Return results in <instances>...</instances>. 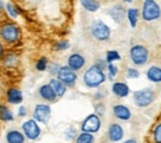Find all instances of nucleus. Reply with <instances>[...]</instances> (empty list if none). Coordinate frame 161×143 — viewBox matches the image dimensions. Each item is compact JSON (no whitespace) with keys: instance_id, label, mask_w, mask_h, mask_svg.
<instances>
[{"instance_id":"obj_1","label":"nucleus","mask_w":161,"mask_h":143,"mask_svg":"<svg viewBox=\"0 0 161 143\" xmlns=\"http://www.w3.org/2000/svg\"><path fill=\"white\" fill-rule=\"evenodd\" d=\"M105 79L107 77L104 70L99 68L97 64L91 65L83 74V84L91 89H98L105 82Z\"/></svg>"},{"instance_id":"obj_2","label":"nucleus","mask_w":161,"mask_h":143,"mask_svg":"<svg viewBox=\"0 0 161 143\" xmlns=\"http://www.w3.org/2000/svg\"><path fill=\"white\" fill-rule=\"evenodd\" d=\"M21 31L14 22H4L0 26V40L6 44H15L20 41Z\"/></svg>"},{"instance_id":"obj_3","label":"nucleus","mask_w":161,"mask_h":143,"mask_svg":"<svg viewBox=\"0 0 161 143\" xmlns=\"http://www.w3.org/2000/svg\"><path fill=\"white\" fill-rule=\"evenodd\" d=\"M161 16V8L155 0H144L141 9V18L145 21L158 20Z\"/></svg>"},{"instance_id":"obj_4","label":"nucleus","mask_w":161,"mask_h":143,"mask_svg":"<svg viewBox=\"0 0 161 143\" xmlns=\"http://www.w3.org/2000/svg\"><path fill=\"white\" fill-rule=\"evenodd\" d=\"M129 57L135 65H145L149 61V51L142 44H134L129 51Z\"/></svg>"},{"instance_id":"obj_5","label":"nucleus","mask_w":161,"mask_h":143,"mask_svg":"<svg viewBox=\"0 0 161 143\" xmlns=\"http://www.w3.org/2000/svg\"><path fill=\"white\" fill-rule=\"evenodd\" d=\"M133 99H134V102H135L136 106L146 107V106L153 104L154 99H155V93L150 88L140 89V90H136L133 94Z\"/></svg>"},{"instance_id":"obj_6","label":"nucleus","mask_w":161,"mask_h":143,"mask_svg":"<svg viewBox=\"0 0 161 143\" xmlns=\"http://www.w3.org/2000/svg\"><path fill=\"white\" fill-rule=\"evenodd\" d=\"M92 36L98 41H107L110 37V27L101 20L94 21L91 27Z\"/></svg>"},{"instance_id":"obj_7","label":"nucleus","mask_w":161,"mask_h":143,"mask_svg":"<svg viewBox=\"0 0 161 143\" xmlns=\"http://www.w3.org/2000/svg\"><path fill=\"white\" fill-rule=\"evenodd\" d=\"M102 127L101 117L97 114H91L88 115L80 123V130L82 132H87V133H97Z\"/></svg>"},{"instance_id":"obj_8","label":"nucleus","mask_w":161,"mask_h":143,"mask_svg":"<svg viewBox=\"0 0 161 143\" xmlns=\"http://www.w3.org/2000/svg\"><path fill=\"white\" fill-rule=\"evenodd\" d=\"M21 128H22V133L25 135V137L27 140H30V141H35L41 136L40 126H39L37 121L34 120V119L26 120L21 125Z\"/></svg>"},{"instance_id":"obj_9","label":"nucleus","mask_w":161,"mask_h":143,"mask_svg":"<svg viewBox=\"0 0 161 143\" xmlns=\"http://www.w3.org/2000/svg\"><path fill=\"white\" fill-rule=\"evenodd\" d=\"M51 114H52V110H51V106L47 105V104H37L35 107H34V120H36L37 122L40 123H47L50 117H51Z\"/></svg>"},{"instance_id":"obj_10","label":"nucleus","mask_w":161,"mask_h":143,"mask_svg":"<svg viewBox=\"0 0 161 143\" xmlns=\"http://www.w3.org/2000/svg\"><path fill=\"white\" fill-rule=\"evenodd\" d=\"M57 79L63 83L66 86H73L77 82V74L68 65H63L57 73Z\"/></svg>"},{"instance_id":"obj_11","label":"nucleus","mask_w":161,"mask_h":143,"mask_svg":"<svg viewBox=\"0 0 161 143\" xmlns=\"http://www.w3.org/2000/svg\"><path fill=\"white\" fill-rule=\"evenodd\" d=\"M67 65L72 70L78 72L86 65V58L80 53H72V54H69V57L67 59Z\"/></svg>"},{"instance_id":"obj_12","label":"nucleus","mask_w":161,"mask_h":143,"mask_svg":"<svg viewBox=\"0 0 161 143\" xmlns=\"http://www.w3.org/2000/svg\"><path fill=\"white\" fill-rule=\"evenodd\" d=\"M6 101L11 105H19L24 101V95H22V91L18 88H9L6 90Z\"/></svg>"},{"instance_id":"obj_13","label":"nucleus","mask_w":161,"mask_h":143,"mask_svg":"<svg viewBox=\"0 0 161 143\" xmlns=\"http://www.w3.org/2000/svg\"><path fill=\"white\" fill-rule=\"evenodd\" d=\"M113 114L118 120H121V121H128L131 119L130 109L123 104H117L113 106Z\"/></svg>"},{"instance_id":"obj_14","label":"nucleus","mask_w":161,"mask_h":143,"mask_svg":"<svg viewBox=\"0 0 161 143\" xmlns=\"http://www.w3.org/2000/svg\"><path fill=\"white\" fill-rule=\"evenodd\" d=\"M124 137V130L119 123H112L108 128V138L112 142H119Z\"/></svg>"},{"instance_id":"obj_15","label":"nucleus","mask_w":161,"mask_h":143,"mask_svg":"<svg viewBox=\"0 0 161 143\" xmlns=\"http://www.w3.org/2000/svg\"><path fill=\"white\" fill-rule=\"evenodd\" d=\"M39 95H40L41 99H43L45 101H48V102H53L57 100V95L56 93L53 91V89L51 88L50 84H43L41 85L40 89H39Z\"/></svg>"},{"instance_id":"obj_16","label":"nucleus","mask_w":161,"mask_h":143,"mask_svg":"<svg viewBox=\"0 0 161 143\" xmlns=\"http://www.w3.org/2000/svg\"><path fill=\"white\" fill-rule=\"evenodd\" d=\"M112 93L118 98H126L130 94V89L126 83L115 82L112 85Z\"/></svg>"},{"instance_id":"obj_17","label":"nucleus","mask_w":161,"mask_h":143,"mask_svg":"<svg viewBox=\"0 0 161 143\" xmlns=\"http://www.w3.org/2000/svg\"><path fill=\"white\" fill-rule=\"evenodd\" d=\"M5 140L8 143H25V135L19 130H9L5 135Z\"/></svg>"},{"instance_id":"obj_18","label":"nucleus","mask_w":161,"mask_h":143,"mask_svg":"<svg viewBox=\"0 0 161 143\" xmlns=\"http://www.w3.org/2000/svg\"><path fill=\"white\" fill-rule=\"evenodd\" d=\"M109 15L115 22L120 23V22H123L124 18L126 16V13H125V10H124V8L121 5H115L109 10Z\"/></svg>"},{"instance_id":"obj_19","label":"nucleus","mask_w":161,"mask_h":143,"mask_svg":"<svg viewBox=\"0 0 161 143\" xmlns=\"http://www.w3.org/2000/svg\"><path fill=\"white\" fill-rule=\"evenodd\" d=\"M146 77L150 82L161 83V68L158 65H151L146 72Z\"/></svg>"},{"instance_id":"obj_20","label":"nucleus","mask_w":161,"mask_h":143,"mask_svg":"<svg viewBox=\"0 0 161 143\" xmlns=\"http://www.w3.org/2000/svg\"><path fill=\"white\" fill-rule=\"evenodd\" d=\"M50 85H51V88L53 89V91L56 93V95H57L58 98L63 96V95L66 94V91H67V86L62 82H60L57 78L51 79V80H50Z\"/></svg>"},{"instance_id":"obj_21","label":"nucleus","mask_w":161,"mask_h":143,"mask_svg":"<svg viewBox=\"0 0 161 143\" xmlns=\"http://www.w3.org/2000/svg\"><path fill=\"white\" fill-rule=\"evenodd\" d=\"M18 63H19V57H18L16 53H14V52H8V53L4 54V57H3V64H4V67L14 68Z\"/></svg>"},{"instance_id":"obj_22","label":"nucleus","mask_w":161,"mask_h":143,"mask_svg":"<svg viewBox=\"0 0 161 143\" xmlns=\"http://www.w3.org/2000/svg\"><path fill=\"white\" fill-rule=\"evenodd\" d=\"M0 121H4V122L14 121V114L6 105H3V104H0Z\"/></svg>"},{"instance_id":"obj_23","label":"nucleus","mask_w":161,"mask_h":143,"mask_svg":"<svg viewBox=\"0 0 161 143\" xmlns=\"http://www.w3.org/2000/svg\"><path fill=\"white\" fill-rule=\"evenodd\" d=\"M80 4L89 13H96L101 8V4L98 0H80Z\"/></svg>"},{"instance_id":"obj_24","label":"nucleus","mask_w":161,"mask_h":143,"mask_svg":"<svg viewBox=\"0 0 161 143\" xmlns=\"http://www.w3.org/2000/svg\"><path fill=\"white\" fill-rule=\"evenodd\" d=\"M126 18H128V21L130 23L131 27H135L136 23H138V19H139V10L138 9H128L126 11Z\"/></svg>"},{"instance_id":"obj_25","label":"nucleus","mask_w":161,"mask_h":143,"mask_svg":"<svg viewBox=\"0 0 161 143\" xmlns=\"http://www.w3.org/2000/svg\"><path fill=\"white\" fill-rule=\"evenodd\" d=\"M76 143H94V136L92 133L82 132L76 137Z\"/></svg>"},{"instance_id":"obj_26","label":"nucleus","mask_w":161,"mask_h":143,"mask_svg":"<svg viewBox=\"0 0 161 143\" xmlns=\"http://www.w3.org/2000/svg\"><path fill=\"white\" fill-rule=\"evenodd\" d=\"M121 57L118 51H108L107 52V57H105V62L107 63H114L117 61H120Z\"/></svg>"},{"instance_id":"obj_27","label":"nucleus","mask_w":161,"mask_h":143,"mask_svg":"<svg viewBox=\"0 0 161 143\" xmlns=\"http://www.w3.org/2000/svg\"><path fill=\"white\" fill-rule=\"evenodd\" d=\"M5 9H6V11H8V14H9L10 18L16 19V18L19 16V10H18V8H16L15 5H13L11 3H8V4L5 5Z\"/></svg>"},{"instance_id":"obj_28","label":"nucleus","mask_w":161,"mask_h":143,"mask_svg":"<svg viewBox=\"0 0 161 143\" xmlns=\"http://www.w3.org/2000/svg\"><path fill=\"white\" fill-rule=\"evenodd\" d=\"M35 68H36L39 72H45V70L48 68V61H47V58H46V57H41L40 59L36 62Z\"/></svg>"},{"instance_id":"obj_29","label":"nucleus","mask_w":161,"mask_h":143,"mask_svg":"<svg viewBox=\"0 0 161 143\" xmlns=\"http://www.w3.org/2000/svg\"><path fill=\"white\" fill-rule=\"evenodd\" d=\"M107 69H108V77H109V79H114L117 75H118V67L117 65H114L113 63H108V65H107Z\"/></svg>"},{"instance_id":"obj_30","label":"nucleus","mask_w":161,"mask_h":143,"mask_svg":"<svg viewBox=\"0 0 161 143\" xmlns=\"http://www.w3.org/2000/svg\"><path fill=\"white\" fill-rule=\"evenodd\" d=\"M64 137H66V140H68V141H72V140H75L76 137H77V130L75 128V127H68L66 131H64Z\"/></svg>"},{"instance_id":"obj_31","label":"nucleus","mask_w":161,"mask_h":143,"mask_svg":"<svg viewBox=\"0 0 161 143\" xmlns=\"http://www.w3.org/2000/svg\"><path fill=\"white\" fill-rule=\"evenodd\" d=\"M153 138L155 143H161V122L159 125H156L154 133H153Z\"/></svg>"},{"instance_id":"obj_32","label":"nucleus","mask_w":161,"mask_h":143,"mask_svg":"<svg viewBox=\"0 0 161 143\" xmlns=\"http://www.w3.org/2000/svg\"><path fill=\"white\" fill-rule=\"evenodd\" d=\"M69 48V42L68 41H60L55 44V49L56 51H66Z\"/></svg>"},{"instance_id":"obj_33","label":"nucleus","mask_w":161,"mask_h":143,"mask_svg":"<svg viewBox=\"0 0 161 143\" xmlns=\"http://www.w3.org/2000/svg\"><path fill=\"white\" fill-rule=\"evenodd\" d=\"M126 75H128V78H130V79H135V78H139L140 73H139V70H138L136 68H128Z\"/></svg>"},{"instance_id":"obj_34","label":"nucleus","mask_w":161,"mask_h":143,"mask_svg":"<svg viewBox=\"0 0 161 143\" xmlns=\"http://www.w3.org/2000/svg\"><path fill=\"white\" fill-rule=\"evenodd\" d=\"M61 65L58 63H51V64H48V72L52 74V75H57V73H58V70H60Z\"/></svg>"},{"instance_id":"obj_35","label":"nucleus","mask_w":161,"mask_h":143,"mask_svg":"<svg viewBox=\"0 0 161 143\" xmlns=\"http://www.w3.org/2000/svg\"><path fill=\"white\" fill-rule=\"evenodd\" d=\"M94 114H97L99 117L104 115V105H103V104L99 102V104L96 105V112H94Z\"/></svg>"},{"instance_id":"obj_36","label":"nucleus","mask_w":161,"mask_h":143,"mask_svg":"<svg viewBox=\"0 0 161 143\" xmlns=\"http://www.w3.org/2000/svg\"><path fill=\"white\" fill-rule=\"evenodd\" d=\"M27 115V109L25 106H20L19 110H18V116L19 117H25Z\"/></svg>"},{"instance_id":"obj_37","label":"nucleus","mask_w":161,"mask_h":143,"mask_svg":"<svg viewBox=\"0 0 161 143\" xmlns=\"http://www.w3.org/2000/svg\"><path fill=\"white\" fill-rule=\"evenodd\" d=\"M4 54H5V49H4V44H3V42L0 40V59H3V57H4Z\"/></svg>"},{"instance_id":"obj_38","label":"nucleus","mask_w":161,"mask_h":143,"mask_svg":"<svg viewBox=\"0 0 161 143\" xmlns=\"http://www.w3.org/2000/svg\"><path fill=\"white\" fill-rule=\"evenodd\" d=\"M4 8H5L4 1H3V0H0V11H3V10H4Z\"/></svg>"},{"instance_id":"obj_39","label":"nucleus","mask_w":161,"mask_h":143,"mask_svg":"<svg viewBox=\"0 0 161 143\" xmlns=\"http://www.w3.org/2000/svg\"><path fill=\"white\" fill-rule=\"evenodd\" d=\"M123 143H138V142H136L135 140H131V138H130V140H126V141H124Z\"/></svg>"},{"instance_id":"obj_40","label":"nucleus","mask_w":161,"mask_h":143,"mask_svg":"<svg viewBox=\"0 0 161 143\" xmlns=\"http://www.w3.org/2000/svg\"><path fill=\"white\" fill-rule=\"evenodd\" d=\"M124 1H125V3H131L133 0H124Z\"/></svg>"},{"instance_id":"obj_41","label":"nucleus","mask_w":161,"mask_h":143,"mask_svg":"<svg viewBox=\"0 0 161 143\" xmlns=\"http://www.w3.org/2000/svg\"><path fill=\"white\" fill-rule=\"evenodd\" d=\"M0 89H1V85H0Z\"/></svg>"}]
</instances>
